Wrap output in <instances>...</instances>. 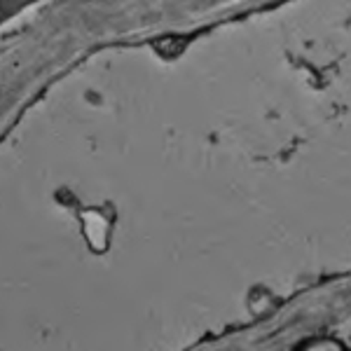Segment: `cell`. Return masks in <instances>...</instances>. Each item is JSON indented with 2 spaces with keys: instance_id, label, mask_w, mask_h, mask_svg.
<instances>
[{
  "instance_id": "1",
  "label": "cell",
  "mask_w": 351,
  "mask_h": 351,
  "mask_svg": "<svg viewBox=\"0 0 351 351\" xmlns=\"http://www.w3.org/2000/svg\"><path fill=\"white\" fill-rule=\"evenodd\" d=\"M84 234H87L89 243H92L96 251H104L106 243H108V225H106V220L96 213V223L84 225Z\"/></svg>"
}]
</instances>
